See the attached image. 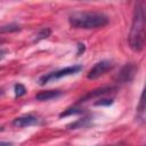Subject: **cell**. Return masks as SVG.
<instances>
[{"instance_id":"obj_9","label":"cell","mask_w":146,"mask_h":146,"mask_svg":"<svg viewBox=\"0 0 146 146\" xmlns=\"http://www.w3.org/2000/svg\"><path fill=\"white\" fill-rule=\"evenodd\" d=\"M21 29H22V26H21L19 24H16V23L5 24V25H1V26H0V34L17 32V31H21Z\"/></svg>"},{"instance_id":"obj_11","label":"cell","mask_w":146,"mask_h":146,"mask_svg":"<svg viewBox=\"0 0 146 146\" xmlns=\"http://www.w3.org/2000/svg\"><path fill=\"white\" fill-rule=\"evenodd\" d=\"M50 33H51V30H50V29H48V27H43V29H41V30L36 33L35 39H34V42H38V41L43 40V39H47V38L50 35Z\"/></svg>"},{"instance_id":"obj_6","label":"cell","mask_w":146,"mask_h":146,"mask_svg":"<svg viewBox=\"0 0 146 146\" xmlns=\"http://www.w3.org/2000/svg\"><path fill=\"white\" fill-rule=\"evenodd\" d=\"M137 71V67L133 65V64H127L122 70L121 72L119 73L116 80L117 82H121V83H125V82H129L133 79L135 76V73Z\"/></svg>"},{"instance_id":"obj_1","label":"cell","mask_w":146,"mask_h":146,"mask_svg":"<svg viewBox=\"0 0 146 146\" xmlns=\"http://www.w3.org/2000/svg\"><path fill=\"white\" fill-rule=\"evenodd\" d=\"M145 44V2L138 1L135 5L129 46L133 51H141Z\"/></svg>"},{"instance_id":"obj_8","label":"cell","mask_w":146,"mask_h":146,"mask_svg":"<svg viewBox=\"0 0 146 146\" xmlns=\"http://www.w3.org/2000/svg\"><path fill=\"white\" fill-rule=\"evenodd\" d=\"M59 96H62L60 90H44V91H40L39 94H36L35 99L40 100V102H46V100L58 98Z\"/></svg>"},{"instance_id":"obj_10","label":"cell","mask_w":146,"mask_h":146,"mask_svg":"<svg viewBox=\"0 0 146 146\" xmlns=\"http://www.w3.org/2000/svg\"><path fill=\"white\" fill-rule=\"evenodd\" d=\"M90 123V117H83V119H79L78 121L68 124V129H78V128H84L87 125H89Z\"/></svg>"},{"instance_id":"obj_7","label":"cell","mask_w":146,"mask_h":146,"mask_svg":"<svg viewBox=\"0 0 146 146\" xmlns=\"http://www.w3.org/2000/svg\"><path fill=\"white\" fill-rule=\"evenodd\" d=\"M38 123H39V119L32 114H25V115L18 116V117L14 119V121H13V124L15 127H18V128L30 127V125H34Z\"/></svg>"},{"instance_id":"obj_5","label":"cell","mask_w":146,"mask_h":146,"mask_svg":"<svg viewBox=\"0 0 146 146\" xmlns=\"http://www.w3.org/2000/svg\"><path fill=\"white\" fill-rule=\"evenodd\" d=\"M116 88L115 87H112V86H105V87H100V88H97V89H94L91 91H89L88 94H86L83 97L80 98V103H84L87 100H91L94 98H97V97H100V96H104L108 92H112L113 90H115Z\"/></svg>"},{"instance_id":"obj_18","label":"cell","mask_w":146,"mask_h":146,"mask_svg":"<svg viewBox=\"0 0 146 146\" xmlns=\"http://www.w3.org/2000/svg\"><path fill=\"white\" fill-rule=\"evenodd\" d=\"M2 94H3V90H2L1 88H0V95H2Z\"/></svg>"},{"instance_id":"obj_12","label":"cell","mask_w":146,"mask_h":146,"mask_svg":"<svg viewBox=\"0 0 146 146\" xmlns=\"http://www.w3.org/2000/svg\"><path fill=\"white\" fill-rule=\"evenodd\" d=\"M83 113V110L80 108V107H70L67 110H65L64 112H62L59 114V117H63V116H68V115H73V114H81Z\"/></svg>"},{"instance_id":"obj_3","label":"cell","mask_w":146,"mask_h":146,"mask_svg":"<svg viewBox=\"0 0 146 146\" xmlns=\"http://www.w3.org/2000/svg\"><path fill=\"white\" fill-rule=\"evenodd\" d=\"M82 70V66L81 65H72V66H67L65 68H62V70H58V71H55V72H51V73H48L46 75H42L40 79H39V84L40 86H43L50 81H54V80H57V79H60V78H64V76H68V75H73V74H76L79 73L80 71Z\"/></svg>"},{"instance_id":"obj_2","label":"cell","mask_w":146,"mask_h":146,"mask_svg":"<svg viewBox=\"0 0 146 146\" xmlns=\"http://www.w3.org/2000/svg\"><path fill=\"white\" fill-rule=\"evenodd\" d=\"M68 23L74 29H100L110 23L107 15L100 11H73L68 16Z\"/></svg>"},{"instance_id":"obj_13","label":"cell","mask_w":146,"mask_h":146,"mask_svg":"<svg viewBox=\"0 0 146 146\" xmlns=\"http://www.w3.org/2000/svg\"><path fill=\"white\" fill-rule=\"evenodd\" d=\"M14 91H15V97H22L26 94V88L22 83H16L14 87Z\"/></svg>"},{"instance_id":"obj_4","label":"cell","mask_w":146,"mask_h":146,"mask_svg":"<svg viewBox=\"0 0 146 146\" xmlns=\"http://www.w3.org/2000/svg\"><path fill=\"white\" fill-rule=\"evenodd\" d=\"M113 67H114V64H113L111 60H107V59L100 60V62L96 63V64L90 68V71H89L88 74H87V79H89V80H95V79H97V78L104 75V74L107 73L108 71H111Z\"/></svg>"},{"instance_id":"obj_15","label":"cell","mask_w":146,"mask_h":146,"mask_svg":"<svg viewBox=\"0 0 146 146\" xmlns=\"http://www.w3.org/2000/svg\"><path fill=\"white\" fill-rule=\"evenodd\" d=\"M78 48H79L78 55H81V52L84 51V44H83V43H79V44H78Z\"/></svg>"},{"instance_id":"obj_16","label":"cell","mask_w":146,"mask_h":146,"mask_svg":"<svg viewBox=\"0 0 146 146\" xmlns=\"http://www.w3.org/2000/svg\"><path fill=\"white\" fill-rule=\"evenodd\" d=\"M6 54H7V50H6V49L0 48V59H2V58L6 56Z\"/></svg>"},{"instance_id":"obj_17","label":"cell","mask_w":146,"mask_h":146,"mask_svg":"<svg viewBox=\"0 0 146 146\" xmlns=\"http://www.w3.org/2000/svg\"><path fill=\"white\" fill-rule=\"evenodd\" d=\"M0 146H14V144L9 143V141H1L0 140Z\"/></svg>"},{"instance_id":"obj_19","label":"cell","mask_w":146,"mask_h":146,"mask_svg":"<svg viewBox=\"0 0 146 146\" xmlns=\"http://www.w3.org/2000/svg\"><path fill=\"white\" fill-rule=\"evenodd\" d=\"M3 130V127H0V131H2Z\"/></svg>"},{"instance_id":"obj_14","label":"cell","mask_w":146,"mask_h":146,"mask_svg":"<svg viewBox=\"0 0 146 146\" xmlns=\"http://www.w3.org/2000/svg\"><path fill=\"white\" fill-rule=\"evenodd\" d=\"M111 104H113V98H110V99L103 98V99H99V100H97V102L95 103L96 106H103V105L108 106V105H111Z\"/></svg>"}]
</instances>
